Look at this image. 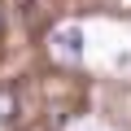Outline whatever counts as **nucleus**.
<instances>
[{"label":"nucleus","mask_w":131,"mask_h":131,"mask_svg":"<svg viewBox=\"0 0 131 131\" xmlns=\"http://www.w3.org/2000/svg\"><path fill=\"white\" fill-rule=\"evenodd\" d=\"M52 57L74 66V61L83 57V31H79V26H61V31H52Z\"/></svg>","instance_id":"1"},{"label":"nucleus","mask_w":131,"mask_h":131,"mask_svg":"<svg viewBox=\"0 0 131 131\" xmlns=\"http://www.w3.org/2000/svg\"><path fill=\"white\" fill-rule=\"evenodd\" d=\"M13 114H18V101H13V88H0V118L9 122Z\"/></svg>","instance_id":"2"},{"label":"nucleus","mask_w":131,"mask_h":131,"mask_svg":"<svg viewBox=\"0 0 131 131\" xmlns=\"http://www.w3.org/2000/svg\"><path fill=\"white\" fill-rule=\"evenodd\" d=\"M0 31H5V18H0Z\"/></svg>","instance_id":"3"}]
</instances>
